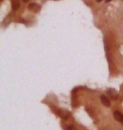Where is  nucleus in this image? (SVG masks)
<instances>
[{"label":"nucleus","mask_w":123,"mask_h":130,"mask_svg":"<svg viewBox=\"0 0 123 130\" xmlns=\"http://www.w3.org/2000/svg\"><path fill=\"white\" fill-rule=\"evenodd\" d=\"M58 114H59V116L61 117L62 119L68 118L69 116H70V112H69L68 111H67V110H59Z\"/></svg>","instance_id":"3"},{"label":"nucleus","mask_w":123,"mask_h":130,"mask_svg":"<svg viewBox=\"0 0 123 130\" xmlns=\"http://www.w3.org/2000/svg\"><path fill=\"white\" fill-rule=\"evenodd\" d=\"M100 100L102 101V103L104 104V106H111V101H110V100L108 99V97H106V95H101L100 96Z\"/></svg>","instance_id":"5"},{"label":"nucleus","mask_w":123,"mask_h":130,"mask_svg":"<svg viewBox=\"0 0 123 130\" xmlns=\"http://www.w3.org/2000/svg\"><path fill=\"white\" fill-rule=\"evenodd\" d=\"M67 130H76V128H74V126H69L68 128H67Z\"/></svg>","instance_id":"7"},{"label":"nucleus","mask_w":123,"mask_h":130,"mask_svg":"<svg viewBox=\"0 0 123 130\" xmlns=\"http://www.w3.org/2000/svg\"><path fill=\"white\" fill-rule=\"evenodd\" d=\"M107 94L111 98L114 99V100H116L118 97V92L116 91L115 89H109L107 90Z\"/></svg>","instance_id":"2"},{"label":"nucleus","mask_w":123,"mask_h":130,"mask_svg":"<svg viewBox=\"0 0 123 130\" xmlns=\"http://www.w3.org/2000/svg\"><path fill=\"white\" fill-rule=\"evenodd\" d=\"M24 1H25V2H27V1H29V0H24Z\"/></svg>","instance_id":"10"},{"label":"nucleus","mask_w":123,"mask_h":130,"mask_svg":"<svg viewBox=\"0 0 123 130\" xmlns=\"http://www.w3.org/2000/svg\"><path fill=\"white\" fill-rule=\"evenodd\" d=\"M96 1H97V2H101L102 0H96Z\"/></svg>","instance_id":"9"},{"label":"nucleus","mask_w":123,"mask_h":130,"mask_svg":"<svg viewBox=\"0 0 123 130\" xmlns=\"http://www.w3.org/2000/svg\"><path fill=\"white\" fill-rule=\"evenodd\" d=\"M20 7V3L19 0H13L12 1V8L14 9H18Z\"/></svg>","instance_id":"6"},{"label":"nucleus","mask_w":123,"mask_h":130,"mask_svg":"<svg viewBox=\"0 0 123 130\" xmlns=\"http://www.w3.org/2000/svg\"><path fill=\"white\" fill-rule=\"evenodd\" d=\"M113 116H114V118H115V119H116V121L123 123V115L121 112H120V111H114Z\"/></svg>","instance_id":"4"},{"label":"nucleus","mask_w":123,"mask_h":130,"mask_svg":"<svg viewBox=\"0 0 123 130\" xmlns=\"http://www.w3.org/2000/svg\"><path fill=\"white\" fill-rule=\"evenodd\" d=\"M106 3H108V2H111V1H112V0H106Z\"/></svg>","instance_id":"8"},{"label":"nucleus","mask_w":123,"mask_h":130,"mask_svg":"<svg viewBox=\"0 0 123 130\" xmlns=\"http://www.w3.org/2000/svg\"><path fill=\"white\" fill-rule=\"evenodd\" d=\"M29 10H30L31 12H38L39 10L41 9V6L38 4H36V3H32V4H29L28 6Z\"/></svg>","instance_id":"1"}]
</instances>
